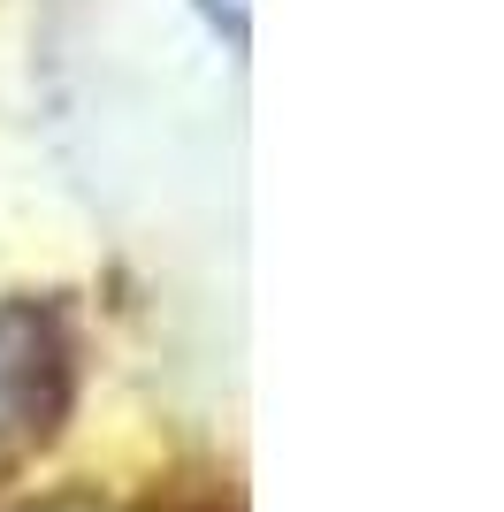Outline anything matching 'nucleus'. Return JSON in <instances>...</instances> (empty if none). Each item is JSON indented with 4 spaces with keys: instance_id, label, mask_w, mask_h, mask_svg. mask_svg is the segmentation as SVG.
<instances>
[{
    "instance_id": "obj_1",
    "label": "nucleus",
    "mask_w": 504,
    "mask_h": 512,
    "mask_svg": "<svg viewBox=\"0 0 504 512\" xmlns=\"http://www.w3.org/2000/svg\"><path fill=\"white\" fill-rule=\"evenodd\" d=\"M62 413V352L39 321H0V467L46 444Z\"/></svg>"
}]
</instances>
